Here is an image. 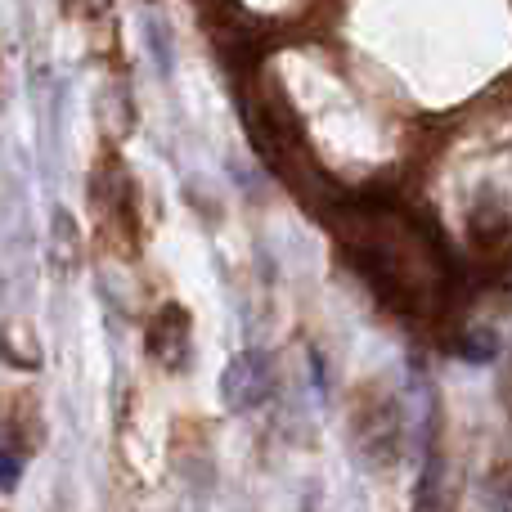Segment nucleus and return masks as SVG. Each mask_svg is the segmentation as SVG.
Segmentation results:
<instances>
[{
	"instance_id": "obj_1",
	"label": "nucleus",
	"mask_w": 512,
	"mask_h": 512,
	"mask_svg": "<svg viewBox=\"0 0 512 512\" xmlns=\"http://www.w3.org/2000/svg\"><path fill=\"white\" fill-rule=\"evenodd\" d=\"M270 387H274L270 360H265L261 351H243L239 360L225 369V382H221L225 400H230L234 409H256L265 396H270Z\"/></svg>"
},
{
	"instance_id": "obj_2",
	"label": "nucleus",
	"mask_w": 512,
	"mask_h": 512,
	"mask_svg": "<svg viewBox=\"0 0 512 512\" xmlns=\"http://www.w3.org/2000/svg\"><path fill=\"white\" fill-rule=\"evenodd\" d=\"M149 351L158 355L167 369H180L189 355V319L180 306H167L158 315V324H153V337H149Z\"/></svg>"
},
{
	"instance_id": "obj_3",
	"label": "nucleus",
	"mask_w": 512,
	"mask_h": 512,
	"mask_svg": "<svg viewBox=\"0 0 512 512\" xmlns=\"http://www.w3.org/2000/svg\"><path fill=\"white\" fill-rule=\"evenodd\" d=\"M77 256H81V234H77V221L72 212H54V230H50V261L59 265V274H72L77 270Z\"/></svg>"
},
{
	"instance_id": "obj_4",
	"label": "nucleus",
	"mask_w": 512,
	"mask_h": 512,
	"mask_svg": "<svg viewBox=\"0 0 512 512\" xmlns=\"http://www.w3.org/2000/svg\"><path fill=\"white\" fill-rule=\"evenodd\" d=\"M459 355L463 360H477V364H490L499 355V337L495 333H468L459 342Z\"/></svg>"
},
{
	"instance_id": "obj_5",
	"label": "nucleus",
	"mask_w": 512,
	"mask_h": 512,
	"mask_svg": "<svg viewBox=\"0 0 512 512\" xmlns=\"http://www.w3.org/2000/svg\"><path fill=\"white\" fill-rule=\"evenodd\" d=\"M18 472H23V459H18V454L5 445V454H0V490H14L18 486Z\"/></svg>"
}]
</instances>
